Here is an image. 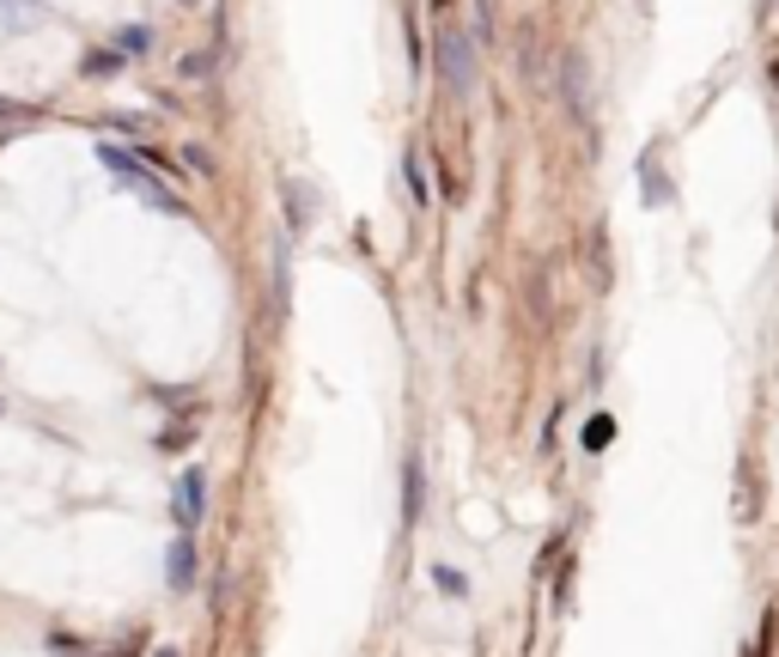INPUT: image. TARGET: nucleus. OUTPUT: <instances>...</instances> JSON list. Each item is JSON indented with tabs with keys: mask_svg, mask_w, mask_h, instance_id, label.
<instances>
[{
	"mask_svg": "<svg viewBox=\"0 0 779 657\" xmlns=\"http://www.w3.org/2000/svg\"><path fill=\"white\" fill-rule=\"evenodd\" d=\"M439 79L451 98H469L475 92V37L457 31V25H444L439 31Z\"/></svg>",
	"mask_w": 779,
	"mask_h": 657,
	"instance_id": "f257e3e1",
	"label": "nucleus"
},
{
	"mask_svg": "<svg viewBox=\"0 0 779 657\" xmlns=\"http://www.w3.org/2000/svg\"><path fill=\"white\" fill-rule=\"evenodd\" d=\"M561 98H566V116H573V123H591V67H585L579 49L561 55Z\"/></svg>",
	"mask_w": 779,
	"mask_h": 657,
	"instance_id": "f03ea898",
	"label": "nucleus"
},
{
	"mask_svg": "<svg viewBox=\"0 0 779 657\" xmlns=\"http://www.w3.org/2000/svg\"><path fill=\"white\" fill-rule=\"evenodd\" d=\"M98 159H104V165L116 170V177H123V184H135L140 195L153 201V207H165V214H177V195H171L165 184H153L147 170H135V153H123V147H98Z\"/></svg>",
	"mask_w": 779,
	"mask_h": 657,
	"instance_id": "7ed1b4c3",
	"label": "nucleus"
},
{
	"mask_svg": "<svg viewBox=\"0 0 779 657\" xmlns=\"http://www.w3.org/2000/svg\"><path fill=\"white\" fill-rule=\"evenodd\" d=\"M201 511H208V475H201V469H184V475H177V518H184V523H201Z\"/></svg>",
	"mask_w": 779,
	"mask_h": 657,
	"instance_id": "20e7f679",
	"label": "nucleus"
},
{
	"mask_svg": "<svg viewBox=\"0 0 779 657\" xmlns=\"http://www.w3.org/2000/svg\"><path fill=\"white\" fill-rule=\"evenodd\" d=\"M280 195H287V226H292V231H311V219H317V201H311V189L287 177V189H280Z\"/></svg>",
	"mask_w": 779,
	"mask_h": 657,
	"instance_id": "39448f33",
	"label": "nucleus"
},
{
	"mask_svg": "<svg viewBox=\"0 0 779 657\" xmlns=\"http://www.w3.org/2000/svg\"><path fill=\"white\" fill-rule=\"evenodd\" d=\"M196 542H189V535H184V542H171V591H189V584H196Z\"/></svg>",
	"mask_w": 779,
	"mask_h": 657,
	"instance_id": "423d86ee",
	"label": "nucleus"
},
{
	"mask_svg": "<svg viewBox=\"0 0 779 657\" xmlns=\"http://www.w3.org/2000/svg\"><path fill=\"white\" fill-rule=\"evenodd\" d=\"M37 13H43L37 0H7V25H13V31H32V25H37Z\"/></svg>",
	"mask_w": 779,
	"mask_h": 657,
	"instance_id": "0eeeda50",
	"label": "nucleus"
},
{
	"mask_svg": "<svg viewBox=\"0 0 779 657\" xmlns=\"http://www.w3.org/2000/svg\"><path fill=\"white\" fill-rule=\"evenodd\" d=\"M116 67H123V55H116V49H92V55H86V74H116Z\"/></svg>",
	"mask_w": 779,
	"mask_h": 657,
	"instance_id": "6e6552de",
	"label": "nucleus"
},
{
	"mask_svg": "<svg viewBox=\"0 0 779 657\" xmlns=\"http://www.w3.org/2000/svg\"><path fill=\"white\" fill-rule=\"evenodd\" d=\"M432 584H439V591H451V596L469 591V584H463V572H451V566H432Z\"/></svg>",
	"mask_w": 779,
	"mask_h": 657,
	"instance_id": "1a4fd4ad",
	"label": "nucleus"
},
{
	"mask_svg": "<svg viewBox=\"0 0 779 657\" xmlns=\"http://www.w3.org/2000/svg\"><path fill=\"white\" fill-rule=\"evenodd\" d=\"M402 511H409V523L420 518V463H409V505Z\"/></svg>",
	"mask_w": 779,
	"mask_h": 657,
	"instance_id": "9d476101",
	"label": "nucleus"
},
{
	"mask_svg": "<svg viewBox=\"0 0 779 657\" xmlns=\"http://www.w3.org/2000/svg\"><path fill=\"white\" fill-rule=\"evenodd\" d=\"M610 439H615V420H603V414H596L591 427H585V444L596 451V444H610Z\"/></svg>",
	"mask_w": 779,
	"mask_h": 657,
	"instance_id": "9b49d317",
	"label": "nucleus"
},
{
	"mask_svg": "<svg viewBox=\"0 0 779 657\" xmlns=\"http://www.w3.org/2000/svg\"><path fill=\"white\" fill-rule=\"evenodd\" d=\"M409 189H414V207H427V170H420V159H409Z\"/></svg>",
	"mask_w": 779,
	"mask_h": 657,
	"instance_id": "f8f14e48",
	"label": "nucleus"
},
{
	"mask_svg": "<svg viewBox=\"0 0 779 657\" xmlns=\"http://www.w3.org/2000/svg\"><path fill=\"white\" fill-rule=\"evenodd\" d=\"M123 49H128V55H140V49H153V31H140V25H128V31H123Z\"/></svg>",
	"mask_w": 779,
	"mask_h": 657,
	"instance_id": "ddd939ff",
	"label": "nucleus"
},
{
	"mask_svg": "<svg viewBox=\"0 0 779 657\" xmlns=\"http://www.w3.org/2000/svg\"><path fill=\"white\" fill-rule=\"evenodd\" d=\"M159 657H177V652H159Z\"/></svg>",
	"mask_w": 779,
	"mask_h": 657,
	"instance_id": "4468645a",
	"label": "nucleus"
}]
</instances>
